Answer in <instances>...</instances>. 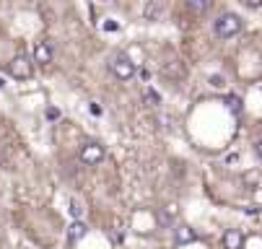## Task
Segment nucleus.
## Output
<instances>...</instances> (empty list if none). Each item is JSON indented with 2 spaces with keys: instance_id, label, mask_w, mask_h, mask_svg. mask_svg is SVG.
Here are the masks:
<instances>
[{
  "instance_id": "1",
  "label": "nucleus",
  "mask_w": 262,
  "mask_h": 249,
  "mask_svg": "<svg viewBox=\"0 0 262 249\" xmlns=\"http://www.w3.org/2000/svg\"><path fill=\"white\" fill-rule=\"evenodd\" d=\"M213 29H215V34H218L221 39L236 37V34L242 31V18L236 13H223V16H218V21L213 24Z\"/></svg>"
},
{
  "instance_id": "2",
  "label": "nucleus",
  "mask_w": 262,
  "mask_h": 249,
  "mask_svg": "<svg viewBox=\"0 0 262 249\" xmlns=\"http://www.w3.org/2000/svg\"><path fill=\"white\" fill-rule=\"evenodd\" d=\"M109 67H112V73H115L120 81H130L135 76V62L127 55H117L115 60L109 62Z\"/></svg>"
},
{
  "instance_id": "3",
  "label": "nucleus",
  "mask_w": 262,
  "mask_h": 249,
  "mask_svg": "<svg viewBox=\"0 0 262 249\" xmlns=\"http://www.w3.org/2000/svg\"><path fill=\"white\" fill-rule=\"evenodd\" d=\"M31 70H34V65H31V60H29L26 55H16V57L8 62V73H11L13 78H18V81L31 78Z\"/></svg>"
},
{
  "instance_id": "4",
  "label": "nucleus",
  "mask_w": 262,
  "mask_h": 249,
  "mask_svg": "<svg viewBox=\"0 0 262 249\" xmlns=\"http://www.w3.org/2000/svg\"><path fill=\"white\" fill-rule=\"evenodd\" d=\"M81 161H83V164H89V166L101 164V161H104V148L91 140V143H86V146L81 148Z\"/></svg>"
},
{
  "instance_id": "5",
  "label": "nucleus",
  "mask_w": 262,
  "mask_h": 249,
  "mask_svg": "<svg viewBox=\"0 0 262 249\" xmlns=\"http://www.w3.org/2000/svg\"><path fill=\"white\" fill-rule=\"evenodd\" d=\"M52 57H55V50H52V44H50V42H36V47H34V62H39V65H50V62H52Z\"/></svg>"
},
{
  "instance_id": "6",
  "label": "nucleus",
  "mask_w": 262,
  "mask_h": 249,
  "mask_svg": "<svg viewBox=\"0 0 262 249\" xmlns=\"http://www.w3.org/2000/svg\"><path fill=\"white\" fill-rule=\"evenodd\" d=\"M86 234H89V229H86L83 221H73V223L68 226V241H81Z\"/></svg>"
},
{
  "instance_id": "7",
  "label": "nucleus",
  "mask_w": 262,
  "mask_h": 249,
  "mask_svg": "<svg viewBox=\"0 0 262 249\" xmlns=\"http://www.w3.org/2000/svg\"><path fill=\"white\" fill-rule=\"evenodd\" d=\"M174 239H177V244H192L198 239V234L190 226H177L174 229Z\"/></svg>"
},
{
  "instance_id": "8",
  "label": "nucleus",
  "mask_w": 262,
  "mask_h": 249,
  "mask_svg": "<svg viewBox=\"0 0 262 249\" xmlns=\"http://www.w3.org/2000/svg\"><path fill=\"white\" fill-rule=\"evenodd\" d=\"M223 246H226V249H242V246H244V236L231 229V231L223 234Z\"/></svg>"
},
{
  "instance_id": "9",
  "label": "nucleus",
  "mask_w": 262,
  "mask_h": 249,
  "mask_svg": "<svg viewBox=\"0 0 262 249\" xmlns=\"http://www.w3.org/2000/svg\"><path fill=\"white\" fill-rule=\"evenodd\" d=\"M223 104H226V109H229L231 115H242V109H244V104H242V99H239L236 94H229L226 99H223Z\"/></svg>"
},
{
  "instance_id": "10",
  "label": "nucleus",
  "mask_w": 262,
  "mask_h": 249,
  "mask_svg": "<svg viewBox=\"0 0 262 249\" xmlns=\"http://www.w3.org/2000/svg\"><path fill=\"white\" fill-rule=\"evenodd\" d=\"M161 13H164V6H161V3H145V8H143V16H145L148 21H156Z\"/></svg>"
},
{
  "instance_id": "11",
  "label": "nucleus",
  "mask_w": 262,
  "mask_h": 249,
  "mask_svg": "<svg viewBox=\"0 0 262 249\" xmlns=\"http://www.w3.org/2000/svg\"><path fill=\"white\" fill-rule=\"evenodd\" d=\"M210 8V0H187V11H192V13H203Z\"/></svg>"
},
{
  "instance_id": "12",
  "label": "nucleus",
  "mask_w": 262,
  "mask_h": 249,
  "mask_svg": "<svg viewBox=\"0 0 262 249\" xmlns=\"http://www.w3.org/2000/svg\"><path fill=\"white\" fill-rule=\"evenodd\" d=\"M143 101H145L148 106H159V104H161V96H159V91H154V88H145V91H143Z\"/></svg>"
},
{
  "instance_id": "13",
  "label": "nucleus",
  "mask_w": 262,
  "mask_h": 249,
  "mask_svg": "<svg viewBox=\"0 0 262 249\" xmlns=\"http://www.w3.org/2000/svg\"><path fill=\"white\" fill-rule=\"evenodd\" d=\"M70 213H73V218H76V221H81V213H83V208H81L76 200H73V202H70Z\"/></svg>"
},
{
  "instance_id": "14",
  "label": "nucleus",
  "mask_w": 262,
  "mask_h": 249,
  "mask_svg": "<svg viewBox=\"0 0 262 249\" xmlns=\"http://www.w3.org/2000/svg\"><path fill=\"white\" fill-rule=\"evenodd\" d=\"M244 6H247V8H259L262 0H244Z\"/></svg>"
},
{
  "instance_id": "15",
  "label": "nucleus",
  "mask_w": 262,
  "mask_h": 249,
  "mask_svg": "<svg viewBox=\"0 0 262 249\" xmlns=\"http://www.w3.org/2000/svg\"><path fill=\"white\" fill-rule=\"evenodd\" d=\"M47 117H50V120H57V117H60V109H55V106H50V109H47Z\"/></svg>"
},
{
  "instance_id": "16",
  "label": "nucleus",
  "mask_w": 262,
  "mask_h": 249,
  "mask_svg": "<svg viewBox=\"0 0 262 249\" xmlns=\"http://www.w3.org/2000/svg\"><path fill=\"white\" fill-rule=\"evenodd\" d=\"M210 83H213L215 88H221V86H223V78H221V76H213V78H210Z\"/></svg>"
},
{
  "instance_id": "17",
  "label": "nucleus",
  "mask_w": 262,
  "mask_h": 249,
  "mask_svg": "<svg viewBox=\"0 0 262 249\" xmlns=\"http://www.w3.org/2000/svg\"><path fill=\"white\" fill-rule=\"evenodd\" d=\"M254 151H257V156H259V159H262V140H259V143H257V146H254Z\"/></svg>"
},
{
  "instance_id": "18",
  "label": "nucleus",
  "mask_w": 262,
  "mask_h": 249,
  "mask_svg": "<svg viewBox=\"0 0 262 249\" xmlns=\"http://www.w3.org/2000/svg\"><path fill=\"white\" fill-rule=\"evenodd\" d=\"M0 166H3V153H0Z\"/></svg>"
},
{
  "instance_id": "19",
  "label": "nucleus",
  "mask_w": 262,
  "mask_h": 249,
  "mask_svg": "<svg viewBox=\"0 0 262 249\" xmlns=\"http://www.w3.org/2000/svg\"><path fill=\"white\" fill-rule=\"evenodd\" d=\"M3 86H6V83H3V78H0V88H3Z\"/></svg>"
}]
</instances>
